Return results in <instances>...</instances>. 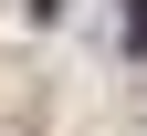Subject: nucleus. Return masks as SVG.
Masks as SVG:
<instances>
[{
	"label": "nucleus",
	"instance_id": "1",
	"mask_svg": "<svg viewBox=\"0 0 147 136\" xmlns=\"http://www.w3.org/2000/svg\"><path fill=\"white\" fill-rule=\"evenodd\" d=\"M32 11H42V21H53V11H63V0H32Z\"/></svg>",
	"mask_w": 147,
	"mask_h": 136
}]
</instances>
